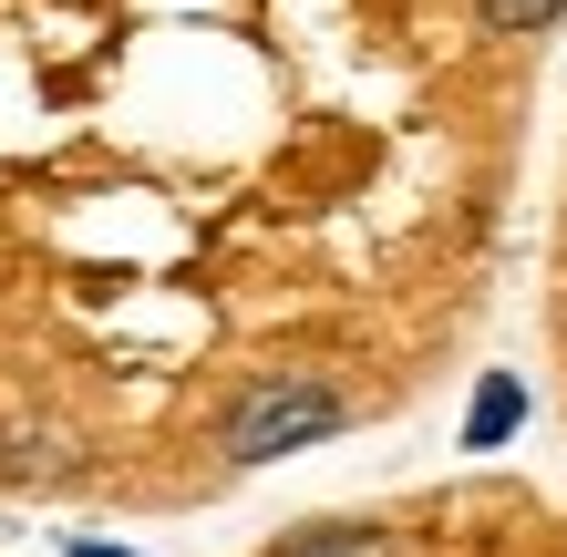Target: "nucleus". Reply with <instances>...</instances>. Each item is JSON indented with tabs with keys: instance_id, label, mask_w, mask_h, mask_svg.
Segmentation results:
<instances>
[{
	"instance_id": "obj_5",
	"label": "nucleus",
	"mask_w": 567,
	"mask_h": 557,
	"mask_svg": "<svg viewBox=\"0 0 567 557\" xmlns=\"http://www.w3.org/2000/svg\"><path fill=\"white\" fill-rule=\"evenodd\" d=\"M62 557H135V547H62Z\"/></svg>"
},
{
	"instance_id": "obj_4",
	"label": "nucleus",
	"mask_w": 567,
	"mask_h": 557,
	"mask_svg": "<svg viewBox=\"0 0 567 557\" xmlns=\"http://www.w3.org/2000/svg\"><path fill=\"white\" fill-rule=\"evenodd\" d=\"M557 11H567V0H485V21H495V31H547Z\"/></svg>"
},
{
	"instance_id": "obj_2",
	"label": "nucleus",
	"mask_w": 567,
	"mask_h": 557,
	"mask_svg": "<svg viewBox=\"0 0 567 557\" xmlns=\"http://www.w3.org/2000/svg\"><path fill=\"white\" fill-rule=\"evenodd\" d=\"M516 423H526V382H516V372H485V382H475V413H464V444L495 454Z\"/></svg>"
},
{
	"instance_id": "obj_1",
	"label": "nucleus",
	"mask_w": 567,
	"mask_h": 557,
	"mask_svg": "<svg viewBox=\"0 0 567 557\" xmlns=\"http://www.w3.org/2000/svg\"><path fill=\"white\" fill-rule=\"evenodd\" d=\"M341 423H351L341 382H320V372H269V382H248L238 403L217 413V454H227V465H279V454H299V444H330Z\"/></svg>"
},
{
	"instance_id": "obj_3",
	"label": "nucleus",
	"mask_w": 567,
	"mask_h": 557,
	"mask_svg": "<svg viewBox=\"0 0 567 557\" xmlns=\"http://www.w3.org/2000/svg\"><path fill=\"white\" fill-rule=\"evenodd\" d=\"M269 557H392V537H382V527H299V537H279Z\"/></svg>"
}]
</instances>
